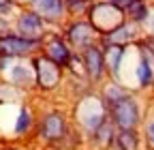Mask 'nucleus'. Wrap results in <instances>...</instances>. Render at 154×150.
Returning <instances> with one entry per match:
<instances>
[{"label": "nucleus", "instance_id": "obj_1", "mask_svg": "<svg viewBox=\"0 0 154 150\" xmlns=\"http://www.w3.org/2000/svg\"><path fill=\"white\" fill-rule=\"evenodd\" d=\"M77 116H79L82 124L94 129V127H99L101 120H103V107H101V103L96 99H86V101H82L79 109H77Z\"/></svg>", "mask_w": 154, "mask_h": 150}, {"label": "nucleus", "instance_id": "obj_2", "mask_svg": "<svg viewBox=\"0 0 154 150\" xmlns=\"http://www.w3.org/2000/svg\"><path fill=\"white\" fill-rule=\"evenodd\" d=\"M92 20H94V24L99 26L101 30H111V28H116L120 24L122 15H120L118 9L111 7V5H99L92 11Z\"/></svg>", "mask_w": 154, "mask_h": 150}, {"label": "nucleus", "instance_id": "obj_3", "mask_svg": "<svg viewBox=\"0 0 154 150\" xmlns=\"http://www.w3.org/2000/svg\"><path fill=\"white\" fill-rule=\"evenodd\" d=\"M113 114H116V122H118L122 129H131L135 122H137V105H135V101L131 99H120L118 103H116L113 107Z\"/></svg>", "mask_w": 154, "mask_h": 150}, {"label": "nucleus", "instance_id": "obj_4", "mask_svg": "<svg viewBox=\"0 0 154 150\" xmlns=\"http://www.w3.org/2000/svg\"><path fill=\"white\" fill-rule=\"evenodd\" d=\"M34 45H36V41L19 39V36H2L0 39V52H5V54H24V52L32 49Z\"/></svg>", "mask_w": 154, "mask_h": 150}, {"label": "nucleus", "instance_id": "obj_5", "mask_svg": "<svg viewBox=\"0 0 154 150\" xmlns=\"http://www.w3.org/2000/svg\"><path fill=\"white\" fill-rule=\"evenodd\" d=\"M36 69H38V82H41L43 86H47V88L56 86V82H58V69H56L54 62H49L47 58H38L36 60Z\"/></svg>", "mask_w": 154, "mask_h": 150}, {"label": "nucleus", "instance_id": "obj_6", "mask_svg": "<svg viewBox=\"0 0 154 150\" xmlns=\"http://www.w3.org/2000/svg\"><path fill=\"white\" fill-rule=\"evenodd\" d=\"M19 32H24L32 41H36L41 36V20H38V15L26 13V15L19 17Z\"/></svg>", "mask_w": 154, "mask_h": 150}, {"label": "nucleus", "instance_id": "obj_7", "mask_svg": "<svg viewBox=\"0 0 154 150\" xmlns=\"http://www.w3.org/2000/svg\"><path fill=\"white\" fill-rule=\"evenodd\" d=\"M64 133V122L62 118L58 116V114H51L43 120V127H41V135L47 137V139H58V137H62Z\"/></svg>", "mask_w": 154, "mask_h": 150}, {"label": "nucleus", "instance_id": "obj_8", "mask_svg": "<svg viewBox=\"0 0 154 150\" xmlns=\"http://www.w3.org/2000/svg\"><path fill=\"white\" fill-rule=\"evenodd\" d=\"M86 62H88V69H90V73H92V77H99L101 71H103V56L99 54V49L88 47V52H86Z\"/></svg>", "mask_w": 154, "mask_h": 150}, {"label": "nucleus", "instance_id": "obj_9", "mask_svg": "<svg viewBox=\"0 0 154 150\" xmlns=\"http://www.w3.org/2000/svg\"><path fill=\"white\" fill-rule=\"evenodd\" d=\"M34 5H36L38 13H43L47 17H56V15H60V11H62V2H60V0H34Z\"/></svg>", "mask_w": 154, "mask_h": 150}, {"label": "nucleus", "instance_id": "obj_10", "mask_svg": "<svg viewBox=\"0 0 154 150\" xmlns=\"http://www.w3.org/2000/svg\"><path fill=\"white\" fill-rule=\"evenodd\" d=\"M90 36H92V32H90V26H86V24H75V26L71 28V39H73L77 45L88 43Z\"/></svg>", "mask_w": 154, "mask_h": 150}, {"label": "nucleus", "instance_id": "obj_11", "mask_svg": "<svg viewBox=\"0 0 154 150\" xmlns=\"http://www.w3.org/2000/svg\"><path fill=\"white\" fill-rule=\"evenodd\" d=\"M11 77L17 84H28V82H32V73L26 64H15L13 71H11Z\"/></svg>", "mask_w": 154, "mask_h": 150}, {"label": "nucleus", "instance_id": "obj_12", "mask_svg": "<svg viewBox=\"0 0 154 150\" xmlns=\"http://www.w3.org/2000/svg\"><path fill=\"white\" fill-rule=\"evenodd\" d=\"M118 144H120V150H135V146H137V137H135V133H131V131H122V133L118 135Z\"/></svg>", "mask_w": 154, "mask_h": 150}, {"label": "nucleus", "instance_id": "obj_13", "mask_svg": "<svg viewBox=\"0 0 154 150\" xmlns=\"http://www.w3.org/2000/svg\"><path fill=\"white\" fill-rule=\"evenodd\" d=\"M49 56H51V58H56L58 62H62V60L69 58V52H66V47H64L62 41H51V45H49Z\"/></svg>", "mask_w": 154, "mask_h": 150}, {"label": "nucleus", "instance_id": "obj_14", "mask_svg": "<svg viewBox=\"0 0 154 150\" xmlns=\"http://www.w3.org/2000/svg\"><path fill=\"white\" fill-rule=\"evenodd\" d=\"M122 56H124V52H122L120 47H111V49H109V67L113 69V73H118V71H120Z\"/></svg>", "mask_w": 154, "mask_h": 150}, {"label": "nucleus", "instance_id": "obj_15", "mask_svg": "<svg viewBox=\"0 0 154 150\" xmlns=\"http://www.w3.org/2000/svg\"><path fill=\"white\" fill-rule=\"evenodd\" d=\"M137 73H139V80H141V84H150V80H152V67L148 64V60H143V62L139 64Z\"/></svg>", "mask_w": 154, "mask_h": 150}, {"label": "nucleus", "instance_id": "obj_16", "mask_svg": "<svg viewBox=\"0 0 154 150\" xmlns=\"http://www.w3.org/2000/svg\"><path fill=\"white\" fill-rule=\"evenodd\" d=\"M131 36H133V28H128V26H122L118 32H113V34H111V41L120 43V41H126V39H131Z\"/></svg>", "mask_w": 154, "mask_h": 150}, {"label": "nucleus", "instance_id": "obj_17", "mask_svg": "<svg viewBox=\"0 0 154 150\" xmlns=\"http://www.w3.org/2000/svg\"><path fill=\"white\" fill-rule=\"evenodd\" d=\"M131 13L135 15V20H143V17L148 15V13H146V7H143L141 2H137V0L131 2Z\"/></svg>", "mask_w": 154, "mask_h": 150}, {"label": "nucleus", "instance_id": "obj_18", "mask_svg": "<svg viewBox=\"0 0 154 150\" xmlns=\"http://www.w3.org/2000/svg\"><path fill=\"white\" fill-rule=\"evenodd\" d=\"M28 124H30V111L28 109H24L22 111V114H19V120H17V131H19V133H22V131H26L28 129Z\"/></svg>", "mask_w": 154, "mask_h": 150}, {"label": "nucleus", "instance_id": "obj_19", "mask_svg": "<svg viewBox=\"0 0 154 150\" xmlns=\"http://www.w3.org/2000/svg\"><path fill=\"white\" fill-rule=\"evenodd\" d=\"M148 139H150V144L154 146V122L148 124Z\"/></svg>", "mask_w": 154, "mask_h": 150}, {"label": "nucleus", "instance_id": "obj_20", "mask_svg": "<svg viewBox=\"0 0 154 150\" xmlns=\"http://www.w3.org/2000/svg\"><path fill=\"white\" fill-rule=\"evenodd\" d=\"M148 24H150V28L154 30V11L150 13V17H148Z\"/></svg>", "mask_w": 154, "mask_h": 150}, {"label": "nucleus", "instance_id": "obj_21", "mask_svg": "<svg viewBox=\"0 0 154 150\" xmlns=\"http://www.w3.org/2000/svg\"><path fill=\"white\" fill-rule=\"evenodd\" d=\"M113 2H122V0H113Z\"/></svg>", "mask_w": 154, "mask_h": 150}]
</instances>
